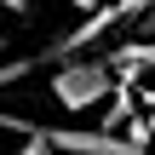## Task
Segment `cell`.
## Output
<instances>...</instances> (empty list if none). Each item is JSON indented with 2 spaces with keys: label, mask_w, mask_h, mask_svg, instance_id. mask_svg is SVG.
Wrapping results in <instances>:
<instances>
[{
  "label": "cell",
  "mask_w": 155,
  "mask_h": 155,
  "mask_svg": "<svg viewBox=\"0 0 155 155\" xmlns=\"http://www.w3.org/2000/svg\"><path fill=\"white\" fill-rule=\"evenodd\" d=\"M40 144L58 155H138L127 150V138H109V132H86V127H40Z\"/></svg>",
  "instance_id": "obj_2"
},
{
  "label": "cell",
  "mask_w": 155,
  "mask_h": 155,
  "mask_svg": "<svg viewBox=\"0 0 155 155\" xmlns=\"http://www.w3.org/2000/svg\"><path fill=\"white\" fill-rule=\"evenodd\" d=\"M12 155H52V150L40 144V127H35V138H23V150H12Z\"/></svg>",
  "instance_id": "obj_9"
},
{
  "label": "cell",
  "mask_w": 155,
  "mask_h": 155,
  "mask_svg": "<svg viewBox=\"0 0 155 155\" xmlns=\"http://www.w3.org/2000/svg\"><path fill=\"white\" fill-rule=\"evenodd\" d=\"M35 6H40V0H0V12H12V17H29Z\"/></svg>",
  "instance_id": "obj_8"
},
{
  "label": "cell",
  "mask_w": 155,
  "mask_h": 155,
  "mask_svg": "<svg viewBox=\"0 0 155 155\" xmlns=\"http://www.w3.org/2000/svg\"><path fill=\"white\" fill-rule=\"evenodd\" d=\"M132 115H138V109H132V92H121V86H115V92H109V104L98 109V132H109V138H121V127H127Z\"/></svg>",
  "instance_id": "obj_4"
},
{
  "label": "cell",
  "mask_w": 155,
  "mask_h": 155,
  "mask_svg": "<svg viewBox=\"0 0 155 155\" xmlns=\"http://www.w3.org/2000/svg\"><path fill=\"white\" fill-rule=\"evenodd\" d=\"M109 92H115V81H109L104 58H75V63H63V69L52 75V98H58L63 109H75V115L109 104Z\"/></svg>",
  "instance_id": "obj_1"
},
{
  "label": "cell",
  "mask_w": 155,
  "mask_h": 155,
  "mask_svg": "<svg viewBox=\"0 0 155 155\" xmlns=\"http://www.w3.org/2000/svg\"><path fill=\"white\" fill-rule=\"evenodd\" d=\"M104 69H109V81L127 92L132 81H150V75H155V46H150V40H121V46L104 58Z\"/></svg>",
  "instance_id": "obj_3"
},
{
  "label": "cell",
  "mask_w": 155,
  "mask_h": 155,
  "mask_svg": "<svg viewBox=\"0 0 155 155\" xmlns=\"http://www.w3.org/2000/svg\"><path fill=\"white\" fill-rule=\"evenodd\" d=\"M75 6H81V12H92V0H75Z\"/></svg>",
  "instance_id": "obj_10"
},
{
  "label": "cell",
  "mask_w": 155,
  "mask_h": 155,
  "mask_svg": "<svg viewBox=\"0 0 155 155\" xmlns=\"http://www.w3.org/2000/svg\"><path fill=\"white\" fill-rule=\"evenodd\" d=\"M0 46H6V35H0Z\"/></svg>",
  "instance_id": "obj_11"
},
{
  "label": "cell",
  "mask_w": 155,
  "mask_h": 155,
  "mask_svg": "<svg viewBox=\"0 0 155 155\" xmlns=\"http://www.w3.org/2000/svg\"><path fill=\"white\" fill-rule=\"evenodd\" d=\"M35 69H40L35 58H6V63H0V92H6V86H17V81H29Z\"/></svg>",
  "instance_id": "obj_5"
},
{
  "label": "cell",
  "mask_w": 155,
  "mask_h": 155,
  "mask_svg": "<svg viewBox=\"0 0 155 155\" xmlns=\"http://www.w3.org/2000/svg\"><path fill=\"white\" fill-rule=\"evenodd\" d=\"M0 132H17V138H35V121H23V115H6V109H0Z\"/></svg>",
  "instance_id": "obj_6"
},
{
  "label": "cell",
  "mask_w": 155,
  "mask_h": 155,
  "mask_svg": "<svg viewBox=\"0 0 155 155\" xmlns=\"http://www.w3.org/2000/svg\"><path fill=\"white\" fill-rule=\"evenodd\" d=\"M132 29H138V40H150V46H155V0L144 6V17H132Z\"/></svg>",
  "instance_id": "obj_7"
}]
</instances>
